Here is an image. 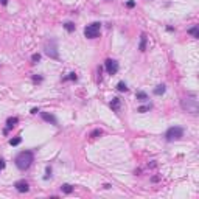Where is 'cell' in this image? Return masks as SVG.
<instances>
[{"label": "cell", "instance_id": "1", "mask_svg": "<svg viewBox=\"0 0 199 199\" xmlns=\"http://www.w3.org/2000/svg\"><path fill=\"white\" fill-rule=\"evenodd\" d=\"M33 162H34V154H33L31 151H22V152H19V154H17V157H16V166H17L20 171L28 170Z\"/></svg>", "mask_w": 199, "mask_h": 199}, {"label": "cell", "instance_id": "2", "mask_svg": "<svg viewBox=\"0 0 199 199\" xmlns=\"http://www.w3.org/2000/svg\"><path fill=\"white\" fill-rule=\"evenodd\" d=\"M180 107L185 111V112H190V114H198L199 111V103L194 95L191 97H185L180 100Z\"/></svg>", "mask_w": 199, "mask_h": 199}, {"label": "cell", "instance_id": "3", "mask_svg": "<svg viewBox=\"0 0 199 199\" xmlns=\"http://www.w3.org/2000/svg\"><path fill=\"white\" fill-rule=\"evenodd\" d=\"M45 55L50 56L51 59H59V51H58V45H56V40L55 39H50L47 44H45Z\"/></svg>", "mask_w": 199, "mask_h": 199}, {"label": "cell", "instance_id": "4", "mask_svg": "<svg viewBox=\"0 0 199 199\" xmlns=\"http://www.w3.org/2000/svg\"><path fill=\"white\" fill-rule=\"evenodd\" d=\"M180 137H184V129L180 126H171V128L165 132V138L168 142H174V140H179Z\"/></svg>", "mask_w": 199, "mask_h": 199}, {"label": "cell", "instance_id": "5", "mask_svg": "<svg viewBox=\"0 0 199 199\" xmlns=\"http://www.w3.org/2000/svg\"><path fill=\"white\" fill-rule=\"evenodd\" d=\"M100 30H101V24L100 22H93V24H90L84 28V36L87 39H95V38H98Z\"/></svg>", "mask_w": 199, "mask_h": 199}, {"label": "cell", "instance_id": "6", "mask_svg": "<svg viewBox=\"0 0 199 199\" xmlns=\"http://www.w3.org/2000/svg\"><path fill=\"white\" fill-rule=\"evenodd\" d=\"M104 67H106V70H107L109 75H115L117 72H118V62L114 61V59H106Z\"/></svg>", "mask_w": 199, "mask_h": 199}, {"label": "cell", "instance_id": "7", "mask_svg": "<svg viewBox=\"0 0 199 199\" xmlns=\"http://www.w3.org/2000/svg\"><path fill=\"white\" fill-rule=\"evenodd\" d=\"M14 187H16V190L19 193H26L30 190V185H28L26 180H17V182L14 184Z\"/></svg>", "mask_w": 199, "mask_h": 199}, {"label": "cell", "instance_id": "8", "mask_svg": "<svg viewBox=\"0 0 199 199\" xmlns=\"http://www.w3.org/2000/svg\"><path fill=\"white\" fill-rule=\"evenodd\" d=\"M17 123H19V118H17V117H10V118L6 120V128L3 129V132L8 134V132H10V129H13Z\"/></svg>", "mask_w": 199, "mask_h": 199}, {"label": "cell", "instance_id": "9", "mask_svg": "<svg viewBox=\"0 0 199 199\" xmlns=\"http://www.w3.org/2000/svg\"><path fill=\"white\" fill-rule=\"evenodd\" d=\"M40 115H42V118L47 121V123H51V125H58V120L55 115L48 114V112H40Z\"/></svg>", "mask_w": 199, "mask_h": 199}, {"label": "cell", "instance_id": "10", "mask_svg": "<svg viewBox=\"0 0 199 199\" xmlns=\"http://www.w3.org/2000/svg\"><path fill=\"white\" fill-rule=\"evenodd\" d=\"M111 109L112 111H115V112H118L120 111V106H121V101H120V98H112V101H111Z\"/></svg>", "mask_w": 199, "mask_h": 199}, {"label": "cell", "instance_id": "11", "mask_svg": "<svg viewBox=\"0 0 199 199\" xmlns=\"http://www.w3.org/2000/svg\"><path fill=\"white\" fill-rule=\"evenodd\" d=\"M138 50L140 51H145V50H146V34H142L140 36V45H138Z\"/></svg>", "mask_w": 199, "mask_h": 199}, {"label": "cell", "instance_id": "12", "mask_svg": "<svg viewBox=\"0 0 199 199\" xmlns=\"http://www.w3.org/2000/svg\"><path fill=\"white\" fill-rule=\"evenodd\" d=\"M188 34H191L194 39H198V38H199V28H198V25L191 26V28L188 30Z\"/></svg>", "mask_w": 199, "mask_h": 199}, {"label": "cell", "instance_id": "13", "mask_svg": "<svg viewBox=\"0 0 199 199\" xmlns=\"http://www.w3.org/2000/svg\"><path fill=\"white\" fill-rule=\"evenodd\" d=\"M135 98H137L138 101H146V100H148V95L145 93V92H142V90H138V92L135 93Z\"/></svg>", "mask_w": 199, "mask_h": 199}, {"label": "cell", "instance_id": "14", "mask_svg": "<svg viewBox=\"0 0 199 199\" xmlns=\"http://www.w3.org/2000/svg\"><path fill=\"white\" fill-rule=\"evenodd\" d=\"M165 90H166L165 84H159V86H157V87L154 89V93H156V95H164Z\"/></svg>", "mask_w": 199, "mask_h": 199}, {"label": "cell", "instance_id": "15", "mask_svg": "<svg viewBox=\"0 0 199 199\" xmlns=\"http://www.w3.org/2000/svg\"><path fill=\"white\" fill-rule=\"evenodd\" d=\"M61 190H62V193H67V194H69V193L73 191V187H72L70 184H64V185L61 187Z\"/></svg>", "mask_w": 199, "mask_h": 199}, {"label": "cell", "instance_id": "16", "mask_svg": "<svg viewBox=\"0 0 199 199\" xmlns=\"http://www.w3.org/2000/svg\"><path fill=\"white\" fill-rule=\"evenodd\" d=\"M64 28L69 31V33H72V31H75V24H73V22H65Z\"/></svg>", "mask_w": 199, "mask_h": 199}, {"label": "cell", "instance_id": "17", "mask_svg": "<svg viewBox=\"0 0 199 199\" xmlns=\"http://www.w3.org/2000/svg\"><path fill=\"white\" fill-rule=\"evenodd\" d=\"M76 81L78 79V76H76V73L75 72H72V73H69V76H65V78H62V81Z\"/></svg>", "mask_w": 199, "mask_h": 199}, {"label": "cell", "instance_id": "18", "mask_svg": "<svg viewBox=\"0 0 199 199\" xmlns=\"http://www.w3.org/2000/svg\"><path fill=\"white\" fill-rule=\"evenodd\" d=\"M20 142H22V137L19 135V137H14V138H11V140H10V145H11V146H17V145H19Z\"/></svg>", "mask_w": 199, "mask_h": 199}, {"label": "cell", "instance_id": "19", "mask_svg": "<svg viewBox=\"0 0 199 199\" xmlns=\"http://www.w3.org/2000/svg\"><path fill=\"white\" fill-rule=\"evenodd\" d=\"M117 90H120V92H126V90H128V87H126V83L120 81V83L117 84Z\"/></svg>", "mask_w": 199, "mask_h": 199}, {"label": "cell", "instance_id": "20", "mask_svg": "<svg viewBox=\"0 0 199 199\" xmlns=\"http://www.w3.org/2000/svg\"><path fill=\"white\" fill-rule=\"evenodd\" d=\"M100 135H103V131H101V129H95V131H92L90 137H92V138H97V137H100Z\"/></svg>", "mask_w": 199, "mask_h": 199}, {"label": "cell", "instance_id": "21", "mask_svg": "<svg viewBox=\"0 0 199 199\" xmlns=\"http://www.w3.org/2000/svg\"><path fill=\"white\" fill-rule=\"evenodd\" d=\"M149 109H151V104H149V106H142V107H138L137 112H140V114H145V112H148Z\"/></svg>", "mask_w": 199, "mask_h": 199}, {"label": "cell", "instance_id": "22", "mask_svg": "<svg viewBox=\"0 0 199 199\" xmlns=\"http://www.w3.org/2000/svg\"><path fill=\"white\" fill-rule=\"evenodd\" d=\"M45 173H47V174H45V180H47L48 177H50V176H51V166H47V168H45Z\"/></svg>", "mask_w": 199, "mask_h": 199}, {"label": "cell", "instance_id": "23", "mask_svg": "<svg viewBox=\"0 0 199 199\" xmlns=\"http://www.w3.org/2000/svg\"><path fill=\"white\" fill-rule=\"evenodd\" d=\"M31 61H33V62H38V61H40V55H39V53H34V55L31 56Z\"/></svg>", "mask_w": 199, "mask_h": 199}, {"label": "cell", "instance_id": "24", "mask_svg": "<svg viewBox=\"0 0 199 199\" xmlns=\"http://www.w3.org/2000/svg\"><path fill=\"white\" fill-rule=\"evenodd\" d=\"M42 79H44L42 76H38V75L33 76V81H34V83H42Z\"/></svg>", "mask_w": 199, "mask_h": 199}, {"label": "cell", "instance_id": "25", "mask_svg": "<svg viewBox=\"0 0 199 199\" xmlns=\"http://www.w3.org/2000/svg\"><path fill=\"white\" fill-rule=\"evenodd\" d=\"M126 6H128V8H134V6H135V2H132V0H129V2L126 3Z\"/></svg>", "mask_w": 199, "mask_h": 199}, {"label": "cell", "instance_id": "26", "mask_svg": "<svg viewBox=\"0 0 199 199\" xmlns=\"http://www.w3.org/2000/svg\"><path fill=\"white\" fill-rule=\"evenodd\" d=\"M38 112H39L38 107H33V109H31V114H38Z\"/></svg>", "mask_w": 199, "mask_h": 199}, {"label": "cell", "instance_id": "27", "mask_svg": "<svg viewBox=\"0 0 199 199\" xmlns=\"http://www.w3.org/2000/svg\"><path fill=\"white\" fill-rule=\"evenodd\" d=\"M0 3H2L3 6H6L8 5V0H0Z\"/></svg>", "mask_w": 199, "mask_h": 199}, {"label": "cell", "instance_id": "28", "mask_svg": "<svg viewBox=\"0 0 199 199\" xmlns=\"http://www.w3.org/2000/svg\"><path fill=\"white\" fill-rule=\"evenodd\" d=\"M159 179H160V177H157V176H154V177H152L151 180H152V182H157V180H159Z\"/></svg>", "mask_w": 199, "mask_h": 199}, {"label": "cell", "instance_id": "29", "mask_svg": "<svg viewBox=\"0 0 199 199\" xmlns=\"http://www.w3.org/2000/svg\"><path fill=\"white\" fill-rule=\"evenodd\" d=\"M0 171H2V168H0Z\"/></svg>", "mask_w": 199, "mask_h": 199}]
</instances>
